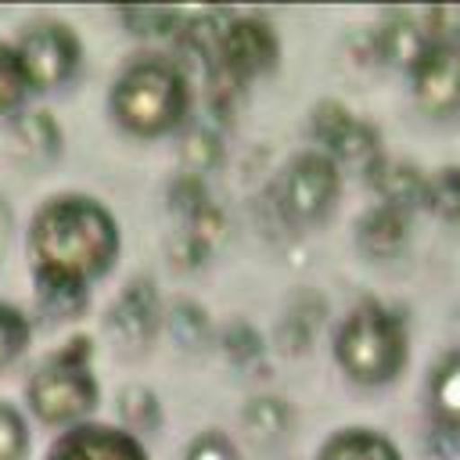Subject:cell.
Segmentation results:
<instances>
[{"mask_svg":"<svg viewBox=\"0 0 460 460\" xmlns=\"http://www.w3.org/2000/svg\"><path fill=\"white\" fill-rule=\"evenodd\" d=\"M14 54H18V65L25 72V83L32 90H50V86H61L75 72V65H79V40L72 36L68 25L40 22V25L22 32Z\"/></svg>","mask_w":460,"mask_h":460,"instance_id":"cell-6","label":"cell"},{"mask_svg":"<svg viewBox=\"0 0 460 460\" xmlns=\"http://www.w3.org/2000/svg\"><path fill=\"white\" fill-rule=\"evenodd\" d=\"M413 93L417 104L431 115L460 108V47L431 43L428 54L413 65Z\"/></svg>","mask_w":460,"mask_h":460,"instance_id":"cell-8","label":"cell"},{"mask_svg":"<svg viewBox=\"0 0 460 460\" xmlns=\"http://www.w3.org/2000/svg\"><path fill=\"white\" fill-rule=\"evenodd\" d=\"M187 79L172 61L144 58L129 65L115 90H111V111L115 119L140 137H162L187 115Z\"/></svg>","mask_w":460,"mask_h":460,"instance_id":"cell-2","label":"cell"},{"mask_svg":"<svg viewBox=\"0 0 460 460\" xmlns=\"http://www.w3.org/2000/svg\"><path fill=\"white\" fill-rule=\"evenodd\" d=\"M11 137L29 158H54L61 151V129L47 111L18 115L11 126Z\"/></svg>","mask_w":460,"mask_h":460,"instance_id":"cell-15","label":"cell"},{"mask_svg":"<svg viewBox=\"0 0 460 460\" xmlns=\"http://www.w3.org/2000/svg\"><path fill=\"white\" fill-rule=\"evenodd\" d=\"M25 90H29V83H25V72L18 65V54L0 43V115L11 111V108H18V101L25 97Z\"/></svg>","mask_w":460,"mask_h":460,"instance_id":"cell-25","label":"cell"},{"mask_svg":"<svg viewBox=\"0 0 460 460\" xmlns=\"http://www.w3.org/2000/svg\"><path fill=\"white\" fill-rule=\"evenodd\" d=\"M320 460H399V453L374 431H341L323 446Z\"/></svg>","mask_w":460,"mask_h":460,"instance_id":"cell-17","label":"cell"},{"mask_svg":"<svg viewBox=\"0 0 460 460\" xmlns=\"http://www.w3.org/2000/svg\"><path fill=\"white\" fill-rule=\"evenodd\" d=\"M356 241L370 259H388L402 248L406 241V212L392 208V205H377L370 208L359 226H356Z\"/></svg>","mask_w":460,"mask_h":460,"instance_id":"cell-11","label":"cell"},{"mask_svg":"<svg viewBox=\"0 0 460 460\" xmlns=\"http://www.w3.org/2000/svg\"><path fill=\"white\" fill-rule=\"evenodd\" d=\"M169 334L183 352H198L208 345V320L205 309L194 302H176L169 313Z\"/></svg>","mask_w":460,"mask_h":460,"instance_id":"cell-19","label":"cell"},{"mask_svg":"<svg viewBox=\"0 0 460 460\" xmlns=\"http://www.w3.org/2000/svg\"><path fill=\"white\" fill-rule=\"evenodd\" d=\"M381 54L388 61H395V65H417L428 54V40L413 22L395 18V22H388L381 29Z\"/></svg>","mask_w":460,"mask_h":460,"instance_id":"cell-18","label":"cell"},{"mask_svg":"<svg viewBox=\"0 0 460 460\" xmlns=\"http://www.w3.org/2000/svg\"><path fill=\"white\" fill-rule=\"evenodd\" d=\"M442 219H460V169H442L428 183V201Z\"/></svg>","mask_w":460,"mask_h":460,"instance_id":"cell-24","label":"cell"},{"mask_svg":"<svg viewBox=\"0 0 460 460\" xmlns=\"http://www.w3.org/2000/svg\"><path fill=\"white\" fill-rule=\"evenodd\" d=\"M187 237L208 255V252H216L223 241H226V219H223V212L219 208H205V212H198L190 223H187Z\"/></svg>","mask_w":460,"mask_h":460,"instance_id":"cell-27","label":"cell"},{"mask_svg":"<svg viewBox=\"0 0 460 460\" xmlns=\"http://www.w3.org/2000/svg\"><path fill=\"white\" fill-rule=\"evenodd\" d=\"M47 460H147V453L140 449V442L133 435L111 431V428H72L65 431L54 446Z\"/></svg>","mask_w":460,"mask_h":460,"instance_id":"cell-10","label":"cell"},{"mask_svg":"<svg viewBox=\"0 0 460 460\" xmlns=\"http://www.w3.org/2000/svg\"><path fill=\"white\" fill-rule=\"evenodd\" d=\"M338 363L345 367L349 377L363 385L388 381L402 367V331L395 316H388L377 305H359L338 331Z\"/></svg>","mask_w":460,"mask_h":460,"instance_id":"cell-4","label":"cell"},{"mask_svg":"<svg viewBox=\"0 0 460 460\" xmlns=\"http://www.w3.org/2000/svg\"><path fill=\"white\" fill-rule=\"evenodd\" d=\"M374 183L385 194V205L392 208H410V205H424L428 201V180H420L417 169L399 165V162H377L374 165Z\"/></svg>","mask_w":460,"mask_h":460,"instance_id":"cell-12","label":"cell"},{"mask_svg":"<svg viewBox=\"0 0 460 460\" xmlns=\"http://www.w3.org/2000/svg\"><path fill=\"white\" fill-rule=\"evenodd\" d=\"M155 323H158V295L151 280H129L126 291L115 298V305L108 309V334L126 352H140L147 349Z\"/></svg>","mask_w":460,"mask_h":460,"instance_id":"cell-9","label":"cell"},{"mask_svg":"<svg viewBox=\"0 0 460 460\" xmlns=\"http://www.w3.org/2000/svg\"><path fill=\"white\" fill-rule=\"evenodd\" d=\"M90 341L72 338L47 367L36 370L29 381V402L40 420L47 424H68L79 420L97 406V385L90 377Z\"/></svg>","mask_w":460,"mask_h":460,"instance_id":"cell-3","label":"cell"},{"mask_svg":"<svg viewBox=\"0 0 460 460\" xmlns=\"http://www.w3.org/2000/svg\"><path fill=\"white\" fill-rule=\"evenodd\" d=\"M331 151L338 155V158H345V162H352V165H377V137L363 126V122H356L352 119V126L331 144Z\"/></svg>","mask_w":460,"mask_h":460,"instance_id":"cell-23","label":"cell"},{"mask_svg":"<svg viewBox=\"0 0 460 460\" xmlns=\"http://www.w3.org/2000/svg\"><path fill=\"white\" fill-rule=\"evenodd\" d=\"M169 208L180 212L187 223L208 208V194H205V183L198 176H180L172 187H169Z\"/></svg>","mask_w":460,"mask_h":460,"instance_id":"cell-26","label":"cell"},{"mask_svg":"<svg viewBox=\"0 0 460 460\" xmlns=\"http://www.w3.org/2000/svg\"><path fill=\"white\" fill-rule=\"evenodd\" d=\"M119 252L115 219L79 194L50 198L32 219V255L36 273L86 284L101 277Z\"/></svg>","mask_w":460,"mask_h":460,"instance_id":"cell-1","label":"cell"},{"mask_svg":"<svg viewBox=\"0 0 460 460\" xmlns=\"http://www.w3.org/2000/svg\"><path fill=\"white\" fill-rule=\"evenodd\" d=\"M7 234H11V208H7V201L0 198V248H4Z\"/></svg>","mask_w":460,"mask_h":460,"instance_id":"cell-33","label":"cell"},{"mask_svg":"<svg viewBox=\"0 0 460 460\" xmlns=\"http://www.w3.org/2000/svg\"><path fill=\"white\" fill-rule=\"evenodd\" d=\"M29 341V320L14 305H0V367L11 363Z\"/></svg>","mask_w":460,"mask_h":460,"instance_id":"cell-28","label":"cell"},{"mask_svg":"<svg viewBox=\"0 0 460 460\" xmlns=\"http://www.w3.org/2000/svg\"><path fill=\"white\" fill-rule=\"evenodd\" d=\"M435 402L449 420H460V356H453L442 367V374L435 381Z\"/></svg>","mask_w":460,"mask_h":460,"instance_id":"cell-30","label":"cell"},{"mask_svg":"<svg viewBox=\"0 0 460 460\" xmlns=\"http://www.w3.org/2000/svg\"><path fill=\"white\" fill-rule=\"evenodd\" d=\"M223 349H226V356H230L234 363H248V359H255V356L262 352V341H259V334H255L248 323H234V327L223 334Z\"/></svg>","mask_w":460,"mask_h":460,"instance_id":"cell-31","label":"cell"},{"mask_svg":"<svg viewBox=\"0 0 460 460\" xmlns=\"http://www.w3.org/2000/svg\"><path fill=\"white\" fill-rule=\"evenodd\" d=\"M119 18L137 36H165V32H172L180 25L183 14L172 11V7H122Z\"/></svg>","mask_w":460,"mask_h":460,"instance_id":"cell-22","label":"cell"},{"mask_svg":"<svg viewBox=\"0 0 460 460\" xmlns=\"http://www.w3.org/2000/svg\"><path fill=\"white\" fill-rule=\"evenodd\" d=\"M25 449H29V435H25L18 410L0 402V460H22Z\"/></svg>","mask_w":460,"mask_h":460,"instance_id":"cell-29","label":"cell"},{"mask_svg":"<svg viewBox=\"0 0 460 460\" xmlns=\"http://www.w3.org/2000/svg\"><path fill=\"white\" fill-rule=\"evenodd\" d=\"M320 323H323V302L313 295H302L298 302H291V309L284 313V320L277 327L280 349L284 352H305L313 334L320 331Z\"/></svg>","mask_w":460,"mask_h":460,"instance_id":"cell-14","label":"cell"},{"mask_svg":"<svg viewBox=\"0 0 460 460\" xmlns=\"http://www.w3.org/2000/svg\"><path fill=\"white\" fill-rule=\"evenodd\" d=\"M183 460H237V453H234V446H230L226 435L205 431V435H198V438L190 442V449H187Z\"/></svg>","mask_w":460,"mask_h":460,"instance_id":"cell-32","label":"cell"},{"mask_svg":"<svg viewBox=\"0 0 460 460\" xmlns=\"http://www.w3.org/2000/svg\"><path fill=\"white\" fill-rule=\"evenodd\" d=\"M119 417H122L129 428H137V431H155L158 420H162L155 392L144 388V385L122 388V392H119Z\"/></svg>","mask_w":460,"mask_h":460,"instance_id":"cell-21","label":"cell"},{"mask_svg":"<svg viewBox=\"0 0 460 460\" xmlns=\"http://www.w3.org/2000/svg\"><path fill=\"white\" fill-rule=\"evenodd\" d=\"M219 158H223V147H219L216 133H208V129L183 133V140H180V162H183L187 176H198L201 180V172H212L219 165Z\"/></svg>","mask_w":460,"mask_h":460,"instance_id":"cell-20","label":"cell"},{"mask_svg":"<svg viewBox=\"0 0 460 460\" xmlns=\"http://www.w3.org/2000/svg\"><path fill=\"white\" fill-rule=\"evenodd\" d=\"M216 50H219V72L234 86H241L244 79L273 68V61H277V36H273V29L266 22L237 18V22H226V29L216 40Z\"/></svg>","mask_w":460,"mask_h":460,"instance_id":"cell-7","label":"cell"},{"mask_svg":"<svg viewBox=\"0 0 460 460\" xmlns=\"http://www.w3.org/2000/svg\"><path fill=\"white\" fill-rule=\"evenodd\" d=\"M288 428H291V410L284 399L262 395L244 406V431L255 442H280L288 435Z\"/></svg>","mask_w":460,"mask_h":460,"instance_id":"cell-16","label":"cell"},{"mask_svg":"<svg viewBox=\"0 0 460 460\" xmlns=\"http://www.w3.org/2000/svg\"><path fill=\"white\" fill-rule=\"evenodd\" d=\"M36 298H40V309L50 320H79L90 305L86 284L61 280V277H50V273H36Z\"/></svg>","mask_w":460,"mask_h":460,"instance_id":"cell-13","label":"cell"},{"mask_svg":"<svg viewBox=\"0 0 460 460\" xmlns=\"http://www.w3.org/2000/svg\"><path fill=\"white\" fill-rule=\"evenodd\" d=\"M338 194V169L327 155H298L280 183L273 187V201L284 223H316L327 216Z\"/></svg>","mask_w":460,"mask_h":460,"instance_id":"cell-5","label":"cell"}]
</instances>
